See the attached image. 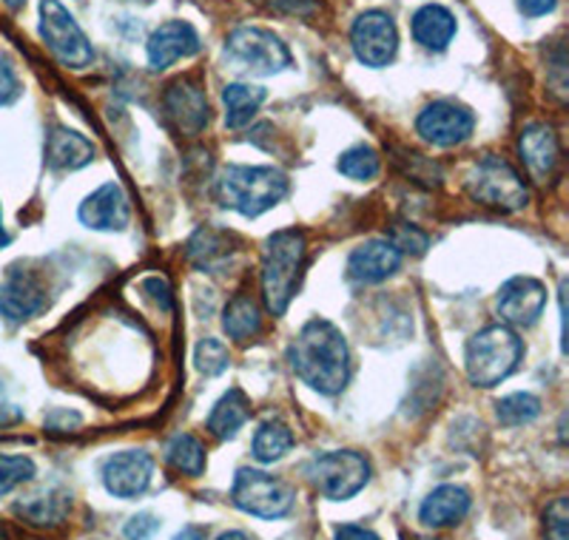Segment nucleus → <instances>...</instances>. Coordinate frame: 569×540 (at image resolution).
Returning a JSON list of instances; mask_svg holds the SVG:
<instances>
[{"label":"nucleus","mask_w":569,"mask_h":540,"mask_svg":"<svg viewBox=\"0 0 569 540\" xmlns=\"http://www.w3.org/2000/svg\"><path fill=\"white\" fill-rule=\"evenodd\" d=\"M291 370L319 396H339L350 381V348L328 319H311L288 348Z\"/></svg>","instance_id":"1"},{"label":"nucleus","mask_w":569,"mask_h":540,"mask_svg":"<svg viewBox=\"0 0 569 540\" xmlns=\"http://www.w3.org/2000/svg\"><path fill=\"white\" fill-rule=\"evenodd\" d=\"M291 182L273 166H226L217 174V202L242 217H259L288 197Z\"/></svg>","instance_id":"2"},{"label":"nucleus","mask_w":569,"mask_h":540,"mask_svg":"<svg viewBox=\"0 0 569 540\" xmlns=\"http://www.w3.org/2000/svg\"><path fill=\"white\" fill-rule=\"evenodd\" d=\"M305 257H308V242L305 233L297 228L271 233L262 244V299H266L268 313L284 316L291 299L297 297L305 273Z\"/></svg>","instance_id":"3"},{"label":"nucleus","mask_w":569,"mask_h":540,"mask_svg":"<svg viewBox=\"0 0 569 540\" xmlns=\"http://www.w3.org/2000/svg\"><path fill=\"white\" fill-rule=\"evenodd\" d=\"M525 359V341L507 324H490L467 341L465 370L470 384L492 390L510 379Z\"/></svg>","instance_id":"4"},{"label":"nucleus","mask_w":569,"mask_h":540,"mask_svg":"<svg viewBox=\"0 0 569 540\" xmlns=\"http://www.w3.org/2000/svg\"><path fill=\"white\" fill-rule=\"evenodd\" d=\"M467 191L476 202L501 213H516L530 202V188L510 160L496 154L481 157L467 174Z\"/></svg>","instance_id":"5"},{"label":"nucleus","mask_w":569,"mask_h":540,"mask_svg":"<svg viewBox=\"0 0 569 540\" xmlns=\"http://www.w3.org/2000/svg\"><path fill=\"white\" fill-rule=\"evenodd\" d=\"M222 58L233 71L251 78H271L291 66V49L262 27H237L226 38Z\"/></svg>","instance_id":"6"},{"label":"nucleus","mask_w":569,"mask_h":540,"mask_svg":"<svg viewBox=\"0 0 569 540\" xmlns=\"http://www.w3.org/2000/svg\"><path fill=\"white\" fill-rule=\"evenodd\" d=\"M305 478L328 501H350L368 487L370 461L356 450L322 452L308 461Z\"/></svg>","instance_id":"7"},{"label":"nucleus","mask_w":569,"mask_h":540,"mask_svg":"<svg viewBox=\"0 0 569 540\" xmlns=\"http://www.w3.org/2000/svg\"><path fill=\"white\" fill-rule=\"evenodd\" d=\"M40 38L66 69L80 71L94 63V46L60 0H40Z\"/></svg>","instance_id":"8"},{"label":"nucleus","mask_w":569,"mask_h":540,"mask_svg":"<svg viewBox=\"0 0 569 540\" xmlns=\"http://www.w3.org/2000/svg\"><path fill=\"white\" fill-rule=\"evenodd\" d=\"M231 501L233 507L242 509L246 514L262 518V521H279L284 514H291L297 496H293L291 483L279 481L262 470L242 467L237 470L231 483Z\"/></svg>","instance_id":"9"},{"label":"nucleus","mask_w":569,"mask_h":540,"mask_svg":"<svg viewBox=\"0 0 569 540\" xmlns=\"http://www.w3.org/2000/svg\"><path fill=\"white\" fill-rule=\"evenodd\" d=\"M350 46L356 60L368 69H385L399 52V29L396 20L382 9H368L350 27Z\"/></svg>","instance_id":"10"},{"label":"nucleus","mask_w":569,"mask_h":540,"mask_svg":"<svg viewBox=\"0 0 569 540\" xmlns=\"http://www.w3.org/2000/svg\"><path fill=\"white\" fill-rule=\"evenodd\" d=\"M472 129H476V117L467 106L453 103V100H436V103L425 106L416 117V131L425 142L436 146V149H453L461 142L470 140Z\"/></svg>","instance_id":"11"},{"label":"nucleus","mask_w":569,"mask_h":540,"mask_svg":"<svg viewBox=\"0 0 569 540\" xmlns=\"http://www.w3.org/2000/svg\"><path fill=\"white\" fill-rule=\"evenodd\" d=\"M49 304L46 299V284L34 270L9 268L3 282H0V316L9 324H23L34 316H40Z\"/></svg>","instance_id":"12"},{"label":"nucleus","mask_w":569,"mask_h":540,"mask_svg":"<svg viewBox=\"0 0 569 540\" xmlns=\"http://www.w3.org/2000/svg\"><path fill=\"white\" fill-rule=\"evenodd\" d=\"M162 109H166V117L182 137L202 134L208 120H211L206 89L194 78L174 80L162 94Z\"/></svg>","instance_id":"13"},{"label":"nucleus","mask_w":569,"mask_h":540,"mask_svg":"<svg viewBox=\"0 0 569 540\" xmlns=\"http://www.w3.org/2000/svg\"><path fill=\"white\" fill-rule=\"evenodd\" d=\"M496 308L507 328H532L547 310V288L541 279L512 277L498 290Z\"/></svg>","instance_id":"14"},{"label":"nucleus","mask_w":569,"mask_h":540,"mask_svg":"<svg viewBox=\"0 0 569 540\" xmlns=\"http://www.w3.org/2000/svg\"><path fill=\"white\" fill-rule=\"evenodd\" d=\"M100 476H103V487L109 489V496L120 498V501H131V498H140L151 487L154 458L146 450L114 452V456L106 458Z\"/></svg>","instance_id":"15"},{"label":"nucleus","mask_w":569,"mask_h":540,"mask_svg":"<svg viewBox=\"0 0 569 540\" xmlns=\"http://www.w3.org/2000/svg\"><path fill=\"white\" fill-rule=\"evenodd\" d=\"M78 217L91 231H126L131 222V206L120 182H103L98 191H91L78 208Z\"/></svg>","instance_id":"16"},{"label":"nucleus","mask_w":569,"mask_h":540,"mask_svg":"<svg viewBox=\"0 0 569 540\" xmlns=\"http://www.w3.org/2000/svg\"><path fill=\"white\" fill-rule=\"evenodd\" d=\"M202 43L197 29L188 20H166L151 32L149 43H146V58L154 71H166L177 63V60L194 58L200 54Z\"/></svg>","instance_id":"17"},{"label":"nucleus","mask_w":569,"mask_h":540,"mask_svg":"<svg viewBox=\"0 0 569 540\" xmlns=\"http://www.w3.org/2000/svg\"><path fill=\"white\" fill-rule=\"evenodd\" d=\"M405 262L390 239H368L359 248H353L348 257V279L353 284H379L396 277Z\"/></svg>","instance_id":"18"},{"label":"nucleus","mask_w":569,"mask_h":540,"mask_svg":"<svg viewBox=\"0 0 569 540\" xmlns=\"http://www.w3.org/2000/svg\"><path fill=\"white\" fill-rule=\"evenodd\" d=\"M518 154L525 162L527 174L536 182H547L556 174L558 162H561V142L552 126L547 122H530L521 137H518Z\"/></svg>","instance_id":"19"},{"label":"nucleus","mask_w":569,"mask_h":540,"mask_svg":"<svg viewBox=\"0 0 569 540\" xmlns=\"http://www.w3.org/2000/svg\"><path fill=\"white\" fill-rule=\"evenodd\" d=\"M472 507V498L465 487H456V483H441L436 487L430 496L421 501L419 507V521L427 529H447L456 527L467 518Z\"/></svg>","instance_id":"20"},{"label":"nucleus","mask_w":569,"mask_h":540,"mask_svg":"<svg viewBox=\"0 0 569 540\" xmlns=\"http://www.w3.org/2000/svg\"><path fill=\"white\" fill-rule=\"evenodd\" d=\"M410 32H413L416 43L427 52H445L459 32V20L441 3H425L410 18Z\"/></svg>","instance_id":"21"},{"label":"nucleus","mask_w":569,"mask_h":540,"mask_svg":"<svg viewBox=\"0 0 569 540\" xmlns=\"http://www.w3.org/2000/svg\"><path fill=\"white\" fill-rule=\"evenodd\" d=\"M94 160V146L86 140L80 131H71L58 126L52 134L46 137V162L54 171H78Z\"/></svg>","instance_id":"22"},{"label":"nucleus","mask_w":569,"mask_h":540,"mask_svg":"<svg viewBox=\"0 0 569 540\" xmlns=\"http://www.w3.org/2000/svg\"><path fill=\"white\" fill-rule=\"evenodd\" d=\"M248 419H251V401H248V396L240 387H231V390L213 404L206 427L217 441H231V438L240 436V430L248 424Z\"/></svg>","instance_id":"23"},{"label":"nucleus","mask_w":569,"mask_h":540,"mask_svg":"<svg viewBox=\"0 0 569 540\" xmlns=\"http://www.w3.org/2000/svg\"><path fill=\"white\" fill-rule=\"evenodd\" d=\"M69 507H71L69 492L60 487H52V489H43V492H34V496L14 503V512L20 514V521L46 529V527H58V523H63V518L69 514Z\"/></svg>","instance_id":"24"},{"label":"nucleus","mask_w":569,"mask_h":540,"mask_svg":"<svg viewBox=\"0 0 569 540\" xmlns=\"http://www.w3.org/2000/svg\"><path fill=\"white\" fill-rule=\"evenodd\" d=\"M268 91L262 86L251 83H231L222 89V106H226V126L228 129H246L248 122L257 117V111L266 103Z\"/></svg>","instance_id":"25"},{"label":"nucleus","mask_w":569,"mask_h":540,"mask_svg":"<svg viewBox=\"0 0 569 540\" xmlns=\"http://www.w3.org/2000/svg\"><path fill=\"white\" fill-rule=\"evenodd\" d=\"M222 330L228 333V339L246 341L257 339L262 333V313H259V304L253 302L248 293H240V297H233L231 302L226 304L222 310Z\"/></svg>","instance_id":"26"},{"label":"nucleus","mask_w":569,"mask_h":540,"mask_svg":"<svg viewBox=\"0 0 569 540\" xmlns=\"http://www.w3.org/2000/svg\"><path fill=\"white\" fill-rule=\"evenodd\" d=\"M166 461L180 476L200 478L206 472V447L191 432H177L166 444Z\"/></svg>","instance_id":"27"},{"label":"nucleus","mask_w":569,"mask_h":540,"mask_svg":"<svg viewBox=\"0 0 569 540\" xmlns=\"http://www.w3.org/2000/svg\"><path fill=\"white\" fill-rule=\"evenodd\" d=\"M231 251V239L226 233L213 231V228H202L188 242V262L200 270H217L222 262H228Z\"/></svg>","instance_id":"28"},{"label":"nucleus","mask_w":569,"mask_h":540,"mask_svg":"<svg viewBox=\"0 0 569 540\" xmlns=\"http://www.w3.org/2000/svg\"><path fill=\"white\" fill-rule=\"evenodd\" d=\"M293 447V432L291 427L282 424V421H266L259 424V430L253 432L251 441V456L259 463H273L279 458H284Z\"/></svg>","instance_id":"29"},{"label":"nucleus","mask_w":569,"mask_h":540,"mask_svg":"<svg viewBox=\"0 0 569 540\" xmlns=\"http://www.w3.org/2000/svg\"><path fill=\"white\" fill-rule=\"evenodd\" d=\"M541 416V399L532 392H510L496 404V419L505 427H525Z\"/></svg>","instance_id":"30"},{"label":"nucleus","mask_w":569,"mask_h":540,"mask_svg":"<svg viewBox=\"0 0 569 540\" xmlns=\"http://www.w3.org/2000/svg\"><path fill=\"white\" fill-rule=\"evenodd\" d=\"M339 174H345L353 182H370L379 177L382 171V162H379V154H376L370 146H353V149L345 151L337 162Z\"/></svg>","instance_id":"31"},{"label":"nucleus","mask_w":569,"mask_h":540,"mask_svg":"<svg viewBox=\"0 0 569 540\" xmlns=\"http://www.w3.org/2000/svg\"><path fill=\"white\" fill-rule=\"evenodd\" d=\"M38 476V467L29 456H7L0 452V498L14 492Z\"/></svg>","instance_id":"32"},{"label":"nucleus","mask_w":569,"mask_h":540,"mask_svg":"<svg viewBox=\"0 0 569 540\" xmlns=\"http://www.w3.org/2000/svg\"><path fill=\"white\" fill-rule=\"evenodd\" d=\"M194 364L202 376L213 379V376H222L231 364V356H228V348L220 339H202L194 350Z\"/></svg>","instance_id":"33"},{"label":"nucleus","mask_w":569,"mask_h":540,"mask_svg":"<svg viewBox=\"0 0 569 540\" xmlns=\"http://www.w3.org/2000/svg\"><path fill=\"white\" fill-rule=\"evenodd\" d=\"M543 540H569V501L563 496L543 509Z\"/></svg>","instance_id":"34"},{"label":"nucleus","mask_w":569,"mask_h":540,"mask_svg":"<svg viewBox=\"0 0 569 540\" xmlns=\"http://www.w3.org/2000/svg\"><path fill=\"white\" fill-rule=\"evenodd\" d=\"M390 242L399 248V253L405 257V253H413V257H421V253L430 248V237H427L425 231H419V228L413 226H399L393 231V239Z\"/></svg>","instance_id":"35"},{"label":"nucleus","mask_w":569,"mask_h":540,"mask_svg":"<svg viewBox=\"0 0 569 540\" xmlns=\"http://www.w3.org/2000/svg\"><path fill=\"white\" fill-rule=\"evenodd\" d=\"M23 94L18 71L9 63V58H0V106H12Z\"/></svg>","instance_id":"36"},{"label":"nucleus","mask_w":569,"mask_h":540,"mask_svg":"<svg viewBox=\"0 0 569 540\" xmlns=\"http://www.w3.org/2000/svg\"><path fill=\"white\" fill-rule=\"evenodd\" d=\"M157 529H160V518H154L151 512H140L126 523L123 534L126 540H149Z\"/></svg>","instance_id":"37"},{"label":"nucleus","mask_w":569,"mask_h":540,"mask_svg":"<svg viewBox=\"0 0 569 540\" xmlns=\"http://www.w3.org/2000/svg\"><path fill=\"white\" fill-rule=\"evenodd\" d=\"M142 293H149L151 302L157 304V308L162 310V313H171V308H174V299H171V288L166 279L160 277H151L142 282Z\"/></svg>","instance_id":"38"},{"label":"nucleus","mask_w":569,"mask_h":540,"mask_svg":"<svg viewBox=\"0 0 569 540\" xmlns=\"http://www.w3.org/2000/svg\"><path fill=\"white\" fill-rule=\"evenodd\" d=\"M80 424L78 412L69 410H54L49 412V419H46V430L49 432H71V427Z\"/></svg>","instance_id":"39"},{"label":"nucleus","mask_w":569,"mask_h":540,"mask_svg":"<svg viewBox=\"0 0 569 540\" xmlns=\"http://www.w3.org/2000/svg\"><path fill=\"white\" fill-rule=\"evenodd\" d=\"M273 12L284 14H311L317 9V0H266Z\"/></svg>","instance_id":"40"},{"label":"nucleus","mask_w":569,"mask_h":540,"mask_svg":"<svg viewBox=\"0 0 569 540\" xmlns=\"http://www.w3.org/2000/svg\"><path fill=\"white\" fill-rule=\"evenodd\" d=\"M558 7V0H518V9L525 18H543Z\"/></svg>","instance_id":"41"},{"label":"nucleus","mask_w":569,"mask_h":540,"mask_svg":"<svg viewBox=\"0 0 569 540\" xmlns=\"http://www.w3.org/2000/svg\"><path fill=\"white\" fill-rule=\"evenodd\" d=\"M333 534H337V540H382L373 529L356 527V523H342V527H337V532Z\"/></svg>","instance_id":"42"},{"label":"nucleus","mask_w":569,"mask_h":540,"mask_svg":"<svg viewBox=\"0 0 569 540\" xmlns=\"http://www.w3.org/2000/svg\"><path fill=\"white\" fill-rule=\"evenodd\" d=\"M174 540H206V529L188 523V527H182V532H177Z\"/></svg>","instance_id":"43"},{"label":"nucleus","mask_w":569,"mask_h":540,"mask_svg":"<svg viewBox=\"0 0 569 540\" xmlns=\"http://www.w3.org/2000/svg\"><path fill=\"white\" fill-rule=\"evenodd\" d=\"M20 419V412L12 410V407H3L0 404V427L3 424H12V421Z\"/></svg>","instance_id":"44"},{"label":"nucleus","mask_w":569,"mask_h":540,"mask_svg":"<svg viewBox=\"0 0 569 540\" xmlns=\"http://www.w3.org/2000/svg\"><path fill=\"white\" fill-rule=\"evenodd\" d=\"M217 540H253V538H248V534L240 532V529H231V532H222Z\"/></svg>","instance_id":"45"},{"label":"nucleus","mask_w":569,"mask_h":540,"mask_svg":"<svg viewBox=\"0 0 569 540\" xmlns=\"http://www.w3.org/2000/svg\"><path fill=\"white\" fill-rule=\"evenodd\" d=\"M9 244V233L3 231V217H0V248H7Z\"/></svg>","instance_id":"46"},{"label":"nucleus","mask_w":569,"mask_h":540,"mask_svg":"<svg viewBox=\"0 0 569 540\" xmlns=\"http://www.w3.org/2000/svg\"><path fill=\"white\" fill-rule=\"evenodd\" d=\"M0 540H12V532H9V527L3 521H0Z\"/></svg>","instance_id":"47"},{"label":"nucleus","mask_w":569,"mask_h":540,"mask_svg":"<svg viewBox=\"0 0 569 540\" xmlns=\"http://www.w3.org/2000/svg\"><path fill=\"white\" fill-rule=\"evenodd\" d=\"M3 3H7L9 9H20V7H23V3H27V0H3Z\"/></svg>","instance_id":"48"},{"label":"nucleus","mask_w":569,"mask_h":540,"mask_svg":"<svg viewBox=\"0 0 569 540\" xmlns=\"http://www.w3.org/2000/svg\"><path fill=\"white\" fill-rule=\"evenodd\" d=\"M0 396H3V379H0Z\"/></svg>","instance_id":"49"},{"label":"nucleus","mask_w":569,"mask_h":540,"mask_svg":"<svg viewBox=\"0 0 569 540\" xmlns=\"http://www.w3.org/2000/svg\"><path fill=\"white\" fill-rule=\"evenodd\" d=\"M416 540H439V538H416Z\"/></svg>","instance_id":"50"},{"label":"nucleus","mask_w":569,"mask_h":540,"mask_svg":"<svg viewBox=\"0 0 569 540\" xmlns=\"http://www.w3.org/2000/svg\"><path fill=\"white\" fill-rule=\"evenodd\" d=\"M140 3H151V0H140Z\"/></svg>","instance_id":"51"}]
</instances>
